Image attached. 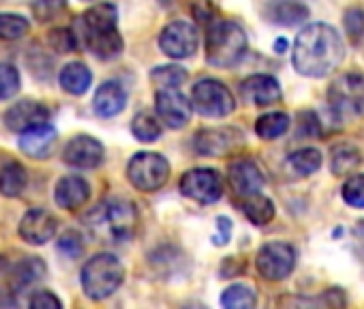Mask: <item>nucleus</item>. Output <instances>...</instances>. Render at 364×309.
I'll use <instances>...</instances> for the list:
<instances>
[{"label": "nucleus", "mask_w": 364, "mask_h": 309, "mask_svg": "<svg viewBox=\"0 0 364 309\" xmlns=\"http://www.w3.org/2000/svg\"><path fill=\"white\" fill-rule=\"evenodd\" d=\"M289 127V116L283 114V112H270V114H264L262 118H257L255 122V131L259 137L264 140H274L279 135H283Z\"/></svg>", "instance_id": "obj_27"}, {"label": "nucleus", "mask_w": 364, "mask_h": 309, "mask_svg": "<svg viewBox=\"0 0 364 309\" xmlns=\"http://www.w3.org/2000/svg\"><path fill=\"white\" fill-rule=\"evenodd\" d=\"M257 271L270 281L285 279L296 266V249L287 243H268L257 251Z\"/></svg>", "instance_id": "obj_9"}, {"label": "nucleus", "mask_w": 364, "mask_h": 309, "mask_svg": "<svg viewBox=\"0 0 364 309\" xmlns=\"http://www.w3.org/2000/svg\"><path fill=\"white\" fill-rule=\"evenodd\" d=\"M150 78L159 88H178L180 84L187 82V71L178 65H165V67H156L150 73Z\"/></svg>", "instance_id": "obj_31"}, {"label": "nucleus", "mask_w": 364, "mask_h": 309, "mask_svg": "<svg viewBox=\"0 0 364 309\" xmlns=\"http://www.w3.org/2000/svg\"><path fill=\"white\" fill-rule=\"evenodd\" d=\"M191 101H193L191 105L202 116H210V118H223V116L232 114L234 108H236L234 95L219 80H202V82H198L193 86Z\"/></svg>", "instance_id": "obj_8"}, {"label": "nucleus", "mask_w": 364, "mask_h": 309, "mask_svg": "<svg viewBox=\"0 0 364 309\" xmlns=\"http://www.w3.org/2000/svg\"><path fill=\"white\" fill-rule=\"evenodd\" d=\"M345 28H347L351 41L358 43L362 39V35H364V14L360 9L347 11V16H345Z\"/></svg>", "instance_id": "obj_39"}, {"label": "nucleus", "mask_w": 364, "mask_h": 309, "mask_svg": "<svg viewBox=\"0 0 364 309\" xmlns=\"http://www.w3.org/2000/svg\"><path fill=\"white\" fill-rule=\"evenodd\" d=\"M56 217L46 209L28 211L20 221V236L31 245H43L56 234Z\"/></svg>", "instance_id": "obj_14"}, {"label": "nucleus", "mask_w": 364, "mask_h": 309, "mask_svg": "<svg viewBox=\"0 0 364 309\" xmlns=\"http://www.w3.org/2000/svg\"><path fill=\"white\" fill-rule=\"evenodd\" d=\"M230 185L236 196L249 198L253 194H259V189L264 187V177L253 162L240 159L230 166Z\"/></svg>", "instance_id": "obj_17"}, {"label": "nucleus", "mask_w": 364, "mask_h": 309, "mask_svg": "<svg viewBox=\"0 0 364 309\" xmlns=\"http://www.w3.org/2000/svg\"><path fill=\"white\" fill-rule=\"evenodd\" d=\"M274 48H277V50H279V52H281V50H285V48H287V41H285V39H279V41H277V46H274Z\"/></svg>", "instance_id": "obj_43"}, {"label": "nucleus", "mask_w": 364, "mask_h": 309, "mask_svg": "<svg viewBox=\"0 0 364 309\" xmlns=\"http://www.w3.org/2000/svg\"><path fill=\"white\" fill-rule=\"evenodd\" d=\"M328 105L341 120L364 114V73H343L328 88Z\"/></svg>", "instance_id": "obj_6"}, {"label": "nucleus", "mask_w": 364, "mask_h": 309, "mask_svg": "<svg viewBox=\"0 0 364 309\" xmlns=\"http://www.w3.org/2000/svg\"><path fill=\"white\" fill-rule=\"evenodd\" d=\"M67 7V0H35L33 11L39 22H50L54 20L63 9Z\"/></svg>", "instance_id": "obj_36"}, {"label": "nucleus", "mask_w": 364, "mask_h": 309, "mask_svg": "<svg viewBox=\"0 0 364 309\" xmlns=\"http://www.w3.org/2000/svg\"><path fill=\"white\" fill-rule=\"evenodd\" d=\"M131 131L139 142H154L161 135V122L152 114H137L131 122Z\"/></svg>", "instance_id": "obj_32"}, {"label": "nucleus", "mask_w": 364, "mask_h": 309, "mask_svg": "<svg viewBox=\"0 0 364 309\" xmlns=\"http://www.w3.org/2000/svg\"><path fill=\"white\" fill-rule=\"evenodd\" d=\"M90 82H92V75H90L88 67L82 63H69L60 71V86L69 95H84L88 90Z\"/></svg>", "instance_id": "obj_22"}, {"label": "nucleus", "mask_w": 364, "mask_h": 309, "mask_svg": "<svg viewBox=\"0 0 364 309\" xmlns=\"http://www.w3.org/2000/svg\"><path fill=\"white\" fill-rule=\"evenodd\" d=\"M242 211H245L247 219L255 226H266L274 219V204H272V200L264 198L262 194H253V196L245 198Z\"/></svg>", "instance_id": "obj_25"}, {"label": "nucleus", "mask_w": 364, "mask_h": 309, "mask_svg": "<svg viewBox=\"0 0 364 309\" xmlns=\"http://www.w3.org/2000/svg\"><path fill=\"white\" fill-rule=\"evenodd\" d=\"M127 177L141 192H156L169 179V164L156 152H137L129 162Z\"/></svg>", "instance_id": "obj_7"}, {"label": "nucleus", "mask_w": 364, "mask_h": 309, "mask_svg": "<svg viewBox=\"0 0 364 309\" xmlns=\"http://www.w3.org/2000/svg\"><path fill=\"white\" fill-rule=\"evenodd\" d=\"M28 183V174L24 170V166H20L18 162H9L3 172H0V194L7 198H16L26 189Z\"/></svg>", "instance_id": "obj_23"}, {"label": "nucleus", "mask_w": 364, "mask_h": 309, "mask_svg": "<svg viewBox=\"0 0 364 309\" xmlns=\"http://www.w3.org/2000/svg\"><path fill=\"white\" fill-rule=\"evenodd\" d=\"M122 279H124V266L112 253H97L86 262L82 271V288L95 300H103L112 296L120 288Z\"/></svg>", "instance_id": "obj_5"}, {"label": "nucleus", "mask_w": 364, "mask_h": 309, "mask_svg": "<svg viewBox=\"0 0 364 309\" xmlns=\"http://www.w3.org/2000/svg\"><path fill=\"white\" fill-rule=\"evenodd\" d=\"M86 228L92 239L107 245L127 243L137 230V211L129 200L112 198L97 204L86 215Z\"/></svg>", "instance_id": "obj_2"}, {"label": "nucleus", "mask_w": 364, "mask_h": 309, "mask_svg": "<svg viewBox=\"0 0 364 309\" xmlns=\"http://www.w3.org/2000/svg\"><path fill=\"white\" fill-rule=\"evenodd\" d=\"M28 22L16 14H0V39L3 41H18L28 33Z\"/></svg>", "instance_id": "obj_33"}, {"label": "nucleus", "mask_w": 364, "mask_h": 309, "mask_svg": "<svg viewBox=\"0 0 364 309\" xmlns=\"http://www.w3.org/2000/svg\"><path fill=\"white\" fill-rule=\"evenodd\" d=\"M56 204L67 209V211H75L80 206H84L90 198V187L82 177H65L58 181L56 185Z\"/></svg>", "instance_id": "obj_21"}, {"label": "nucleus", "mask_w": 364, "mask_h": 309, "mask_svg": "<svg viewBox=\"0 0 364 309\" xmlns=\"http://www.w3.org/2000/svg\"><path fill=\"white\" fill-rule=\"evenodd\" d=\"M240 95L247 103L264 108L281 99V86L272 75H251L242 82Z\"/></svg>", "instance_id": "obj_16"}, {"label": "nucleus", "mask_w": 364, "mask_h": 309, "mask_svg": "<svg viewBox=\"0 0 364 309\" xmlns=\"http://www.w3.org/2000/svg\"><path fill=\"white\" fill-rule=\"evenodd\" d=\"M360 150L351 144H338L332 148V172L338 177L353 172L360 166Z\"/></svg>", "instance_id": "obj_26"}, {"label": "nucleus", "mask_w": 364, "mask_h": 309, "mask_svg": "<svg viewBox=\"0 0 364 309\" xmlns=\"http://www.w3.org/2000/svg\"><path fill=\"white\" fill-rule=\"evenodd\" d=\"M221 305L228 309H251L255 307V292L242 283L230 286L221 296Z\"/></svg>", "instance_id": "obj_29"}, {"label": "nucleus", "mask_w": 364, "mask_h": 309, "mask_svg": "<svg viewBox=\"0 0 364 309\" xmlns=\"http://www.w3.org/2000/svg\"><path fill=\"white\" fill-rule=\"evenodd\" d=\"M58 251L67 258H77L84 251L82 236L77 232H65L58 241Z\"/></svg>", "instance_id": "obj_38"}, {"label": "nucleus", "mask_w": 364, "mask_h": 309, "mask_svg": "<svg viewBox=\"0 0 364 309\" xmlns=\"http://www.w3.org/2000/svg\"><path fill=\"white\" fill-rule=\"evenodd\" d=\"M309 16V9L296 0H281V3L272 5L270 9V20L281 24V26H296L300 22H304Z\"/></svg>", "instance_id": "obj_24"}, {"label": "nucleus", "mask_w": 364, "mask_h": 309, "mask_svg": "<svg viewBox=\"0 0 364 309\" xmlns=\"http://www.w3.org/2000/svg\"><path fill=\"white\" fill-rule=\"evenodd\" d=\"M159 46L169 58H189L200 46V35L189 22H171L161 31Z\"/></svg>", "instance_id": "obj_10"}, {"label": "nucleus", "mask_w": 364, "mask_h": 309, "mask_svg": "<svg viewBox=\"0 0 364 309\" xmlns=\"http://www.w3.org/2000/svg\"><path fill=\"white\" fill-rule=\"evenodd\" d=\"M50 46L58 52V54H67L71 50H75V37L71 31L67 28H56L50 33Z\"/></svg>", "instance_id": "obj_37"}, {"label": "nucleus", "mask_w": 364, "mask_h": 309, "mask_svg": "<svg viewBox=\"0 0 364 309\" xmlns=\"http://www.w3.org/2000/svg\"><path fill=\"white\" fill-rule=\"evenodd\" d=\"M238 137L240 133L234 129H204L196 137V150L206 157H219L236 146Z\"/></svg>", "instance_id": "obj_18"}, {"label": "nucleus", "mask_w": 364, "mask_h": 309, "mask_svg": "<svg viewBox=\"0 0 364 309\" xmlns=\"http://www.w3.org/2000/svg\"><path fill=\"white\" fill-rule=\"evenodd\" d=\"M287 164H289V168L296 174L306 177V174H313L315 170H319V166H321V152L315 150V148H302V150L289 154Z\"/></svg>", "instance_id": "obj_28"}, {"label": "nucleus", "mask_w": 364, "mask_h": 309, "mask_svg": "<svg viewBox=\"0 0 364 309\" xmlns=\"http://www.w3.org/2000/svg\"><path fill=\"white\" fill-rule=\"evenodd\" d=\"M54 144H56V131L48 122L46 125H37L33 129H26L20 135V148L26 154H31V157H35V159L50 157Z\"/></svg>", "instance_id": "obj_19"}, {"label": "nucleus", "mask_w": 364, "mask_h": 309, "mask_svg": "<svg viewBox=\"0 0 364 309\" xmlns=\"http://www.w3.org/2000/svg\"><path fill=\"white\" fill-rule=\"evenodd\" d=\"M63 159L73 168H82V170L97 168L103 162V144L90 135H77L65 146Z\"/></svg>", "instance_id": "obj_13"}, {"label": "nucleus", "mask_w": 364, "mask_h": 309, "mask_svg": "<svg viewBox=\"0 0 364 309\" xmlns=\"http://www.w3.org/2000/svg\"><path fill=\"white\" fill-rule=\"evenodd\" d=\"M217 230L219 232L213 236L215 245H225L230 241V236H232V221L228 217H219L217 219Z\"/></svg>", "instance_id": "obj_41"}, {"label": "nucleus", "mask_w": 364, "mask_h": 309, "mask_svg": "<svg viewBox=\"0 0 364 309\" xmlns=\"http://www.w3.org/2000/svg\"><path fill=\"white\" fill-rule=\"evenodd\" d=\"M345 54L343 39L328 24H309L296 37L294 43V67L306 78H323L332 73Z\"/></svg>", "instance_id": "obj_1"}, {"label": "nucleus", "mask_w": 364, "mask_h": 309, "mask_svg": "<svg viewBox=\"0 0 364 309\" xmlns=\"http://www.w3.org/2000/svg\"><path fill=\"white\" fill-rule=\"evenodd\" d=\"M31 307H35V309H60L63 303H60L52 292L41 290V292H37V294L31 298Z\"/></svg>", "instance_id": "obj_40"}, {"label": "nucleus", "mask_w": 364, "mask_h": 309, "mask_svg": "<svg viewBox=\"0 0 364 309\" xmlns=\"http://www.w3.org/2000/svg\"><path fill=\"white\" fill-rule=\"evenodd\" d=\"M156 118L169 129H182L191 120V103L176 88H159L156 93Z\"/></svg>", "instance_id": "obj_12"}, {"label": "nucleus", "mask_w": 364, "mask_h": 309, "mask_svg": "<svg viewBox=\"0 0 364 309\" xmlns=\"http://www.w3.org/2000/svg\"><path fill=\"white\" fill-rule=\"evenodd\" d=\"M353 249H355V253H358V258L364 262V221L353 230Z\"/></svg>", "instance_id": "obj_42"}, {"label": "nucleus", "mask_w": 364, "mask_h": 309, "mask_svg": "<svg viewBox=\"0 0 364 309\" xmlns=\"http://www.w3.org/2000/svg\"><path fill=\"white\" fill-rule=\"evenodd\" d=\"M18 90H20V71L9 63H0V101L11 99Z\"/></svg>", "instance_id": "obj_34"}, {"label": "nucleus", "mask_w": 364, "mask_h": 309, "mask_svg": "<svg viewBox=\"0 0 364 309\" xmlns=\"http://www.w3.org/2000/svg\"><path fill=\"white\" fill-rule=\"evenodd\" d=\"M343 200L353 209H364V174H353L345 181Z\"/></svg>", "instance_id": "obj_35"}, {"label": "nucleus", "mask_w": 364, "mask_h": 309, "mask_svg": "<svg viewBox=\"0 0 364 309\" xmlns=\"http://www.w3.org/2000/svg\"><path fill=\"white\" fill-rule=\"evenodd\" d=\"M118 11L109 3L95 5L84 14V43L97 58H114L122 52V37L116 28Z\"/></svg>", "instance_id": "obj_3"}, {"label": "nucleus", "mask_w": 364, "mask_h": 309, "mask_svg": "<svg viewBox=\"0 0 364 309\" xmlns=\"http://www.w3.org/2000/svg\"><path fill=\"white\" fill-rule=\"evenodd\" d=\"M46 275V264L37 258H28L24 262H20L14 271V283L18 288H24V286H31L35 283L37 279H41Z\"/></svg>", "instance_id": "obj_30"}, {"label": "nucleus", "mask_w": 364, "mask_h": 309, "mask_svg": "<svg viewBox=\"0 0 364 309\" xmlns=\"http://www.w3.org/2000/svg\"><path fill=\"white\" fill-rule=\"evenodd\" d=\"M50 118V110L37 101H20L16 105L9 108V112L5 114V122L11 131H26V129H33L37 125H46Z\"/></svg>", "instance_id": "obj_15"}, {"label": "nucleus", "mask_w": 364, "mask_h": 309, "mask_svg": "<svg viewBox=\"0 0 364 309\" xmlns=\"http://www.w3.org/2000/svg\"><path fill=\"white\" fill-rule=\"evenodd\" d=\"M247 52V35L234 22H217L206 37V61L213 67H234Z\"/></svg>", "instance_id": "obj_4"}, {"label": "nucleus", "mask_w": 364, "mask_h": 309, "mask_svg": "<svg viewBox=\"0 0 364 309\" xmlns=\"http://www.w3.org/2000/svg\"><path fill=\"white\" fill-rule=\"evenodd\" d=\"M180 192L200 204H213L223 194L221 177L215 170H191L180 179Z\"/></svg>", "instance_id": "obj_11"}, {"label": "nucleus", "mask_w": 364, "mask_h": 309, "mask_svg": "<svg viewBox=\"0 0 364 309\" xmlns=\"http://www.w3.org/2000/svg\"><path fill=\"white\" fill-rule=\"evenodd\" d=\"M127 105V90L122 88L120 82H103L99 86V90L95 93L92 99V108L97 112V116L101 118H112L116 114H120Z\"/></svg>", "instance_id": "obj_20"}]
</instances>
